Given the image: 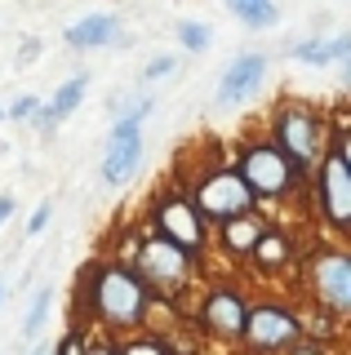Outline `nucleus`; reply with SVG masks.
<instances>
[{
	"label": "nucleus",
	"instance_id": "obj_1",
	"mask_svg": "<svg viewBox=\"0 0 351 355\" xmlns=\"http://www.w3.org/2000/svg\"><path fill=\"white\" fill-rule=\"evenodd\" d=\"M85 311L94 324L112 329V333H129L142 329L151 306V288L138 280V271L129 262H94L85 271Z\"/></svg>",
	"mask_w": 351,
	"mask_h": 355
},
{
	"label": "nucleus",
	"instance_id": "obj_2",
	"mask_svg": "<svg viewBox=\"0 0 351 355\" xmlns=\"http://www.w3.org/2000/svg\"><path fill=\"white\" fill-rule=\"evenodd\" d=\"M191 205L200 209L205 222H218V227H227V222L254 214V191L245 187V178H240L236 169H214V173H205L200 182H196Z\"/></svg>",
	"mask_w": 351,
	"mask_h": 355
},
{
	"label": "nucleus",
	"instance_id": "obj_3",
	"mask_svg": "<svg viewBox=\"0 0 351 355\" xmlns=\"http://www.w3.org/2000/svg\"><path fill=\"white\" fill-rule=\"evenodd\" d=\"M151 231H156L160 240H169L173 249H182L187 258L205 249V236H209V222L200 218V209L191 205V196L182 191H169L156 200V209H151Z\"/></svg>",
	"mask_w": 351,
	"mask_h": 355
},
{
	"label": "nucleus",
	"instance_id": "obj_4",
	"mask_svg": "<svg viewBox=\"0 0 351 355\" xmlns=\"http://www.w3.org/2000/svg\"><path fill=\"white\" fill-rule=\"evenodd\" d=\"M147 116H151V98H138V107L125 120H116L112 133H107V155H103V169H98L107 187L129 182L142 164V120Z\"/></svg>",
	"mask_w": 351,
	"mask_h": 355
},
{
	"label": "nucleus",
	"instance_id": "obj_5",
	"mask_svg": "<svg viewBox=\"0 0 351 355\" xmlns=\"http://www.w3.org/2000/svg\"><path fill=\"white\" fill-rule=\"evenodd\" d=\"M138 271V280L151 288V293H173V288H182L187 284V271H191V258L182 249H173L169 240H160L156 231L151 236H142L134 244V262H129Z\"/></svg>",
	"mask_w": 351,
	"mask_h": 355
},
{
	"label": "nucleus",
	"instance_id": "obj_6",
	"mask_svg": "<svg viewBox=\"0 0 351 355\" xmlns=\"http://www.w3.org/2000/svg\"><path fill=\"white\" fill-rule=\"evenodd\" d=\"M236 173L245 178V187L254 196H284L298 182V164H293L276 142H249V147L240 151Z\"/></svg>",
	"mask_w": 351,
	"mask_h": 355
},
{
	"label": "nucleus",
	"instance_id": "obj_7",
	"mask_svg": "<svg viewBox=\"0 0 351 355\" xmlns=\"http://www.w3.org/2000/svg\"><path fill=\"white\" fill-rule=\"evenodd\" d=\"M325 125H320V116L316 111H307V107H284L280 116H276V147L289 155L293 164H311L316 155L325 151Z\"/></svg>",
	"mask_w": 351,
	"mask_h": 355
},
{
	"label": "nucleus",
	"instance_id": "obj_8",
	"mask_svg": "<svg viewBox=\"0 0 351 355\" xmlns=\"http://www.w3.org/2000/svg\"><path fill=\"white\" fill-rule=\"evenodd\" d=\"M320 209L338 231H351V169L338 160V151H329L320 164Z\"/></svg>",
	"mask_w": 351,
	"mask_h": 355
},
{
	"label": "nucleus",
	"instance_id": "obj_9",
	"mask_svg": "<svg viewBox=\"0 0 351 355\" xmlns=\"http://www.w3.org/2000/svg\"><path fill=\"white\" fill-rule=\"evenodd\" d=\"M298 338V320L289 315L284 306H254L245 324V342L254 351H280Z\"/></svg>",
	"mask_w": 351,
	"mask_h": 355
},
{
	"label": "nucleus",
	"instance_id": "obj_10",
	"mask_svg": "<svg viewBox=\"0 0 351 355\" xmlns=\"http://www.w3.org/2000/svg\"><path fill=\"white\" fill-rule=\"evenodd\" d=\"M311 275H316V293L325 297V306H334L338 315H351V258L347 253H320Z\"/></svg>",
	"mask_w": 351,
	"mask_h": 355
},
{
	"label": "nucleus",
	"instance_id": "obj_11",
	"mask_svg": "<svg viewBox=\"0 0 351 355\" xmlns=\"http://www.w3.org/2000/svg\"><path fill=\"white\" fill-rule=\"evenodd\" d=\"M200 320L205 329H214L218 338H245V324H249V306L245 297L232 293V288H214L200 306Z\"/></svg>",
	"mask_w": 351,
	"mask_h": 355
},
{
	"label": "nucleus",
	"instance_id": "obj_12",
	"mask_svg": "<svg viewBox=\"0 0 351 355\" xmlns=\"http://www.w3.org/2000/svg\"><path fill=\"white\" fill-rule=\"evenodd\" d=\"M262 76H267V53H240V58L227 67L223 85H218V103L223 107L245 103V98L262 85Z\"/></svg>",
	"mask_w": 351,
	"mask_h": 355
},
{
	"label": "nucleus",
	"instance_id": "obj_13",
	"mask_svg": "<svg viewBox=\"0 0 351 355\" xmlns=\"http://www.w3.org/2000/svg\"><path fill=\"white\" fill-rule=\"evenodd\" d=\"M62 40L71 44V49H107V44H116L120 40V22L112 14H89V18H80V22H71L67 31H62Z\"/></svg>",
	"mask_w": 351,
	"mask_h": 355
},
{
	"label": "nucleus",
	"instance_id": "obj_14",
	"mask_svg": "<svg viewBox=\"0 0 351 355\" xmlns=\"http://www.w3.org/2000/svg\"><path fill=\"white\" fill-rule=\"evenodd\" d=\"M85 89H89V71H76L71 80H62L58 89H53V98H49V111L58 116V125L67 116H76V107L85 103Z\"/></svg>",
	"mask_w": 351,
	"mask_h": 355
},
{
	"label": "nucleus",
	"instance_id": "obj_15",
	"mask_svg": "<svg viewBox=\"0 0 351 355\" xmlns=\"http://www.w3.org/2000/svg\"><path fill=\"white\" fill-rule=\"evenodd\" d=\"M223 240H227V249H236V253H254L258 240H262V222L254 214L236 218V222H227V227H223Z\"/></svg>",
	"mask_w": 351,
	"mask_h": 355
},
{
	"label": "nucleus",
	"instance_id": "obj_16",
	"mask_svg": "<svg viewBox=\"0 0 351 355\" xmlns=\"http://www.w3.org/2000/svg\"><path fill=\"white\" fill-rule=\"evenodd\" d=\"M49 302H53L49 284L31 293V302H27V315H23V329H18V333H23V342H27V347H36L40 329H45V320H49Z\"/></svg>",
	"mask_w": 351,
	"mask_h": 355
},
{
	"label": "nucleus",
	"instance_id": "obj_17",
	"mask_svg": "<svg viewBox=\"0 0 351 355\" xmlns=\"http://www.w3.org/2000/svg\"><path fill=\"white\" fill-rule=\"evenodd\" d=\"M293 58L298 62H311V67H329V62H338V53H334V40H302V44H293Z\"/></svg>",
	"mask_w": 351,
	"mask_h": 355
},
{
	"label": "nucleus",
	"instance_id": "obj_18",
	"mask_svg": "<svg viewBox=\"0 0 351 355\" xmlns=\"http://www.w3.org/2000/svg\"><path fill=\"white\" fill-rule=\"evenodd\" d=\"M232 14H236L240 22H249V27H271V22L280 18V9H276V5H258V0H236Z\"/></svg>",
	"mask_w": 351,
	"mask_h": 355
},
{
	"label": "nucleus",
	"instance_id": "obj_19",
	"mask_svg": "<svg viewBox=\"0 0 351 355\" xmlns=\"http://www.w3.org/2000/svg\"><path fill=\"white\" fill-rule=\"evenodd\" d=\"M254 258H258V266H280L284 258H289V240H284V236H271V231H262Z\"/></svg>",
	"mask_w": 351,
	"mask_h": 355
},
{
	"label": "nucleus",
	"instance_id": "obj_20",
	"mask_svg": "<svg viewBox=\"0 0 351 355\" xmlns=\"http://www.w3.org/2000/svg\"><path fill=\"white\" fill-rule=\"evenodd\" d=\"M120 355H173V351L160 338H151V333H134L129 342H120Z\"/></svg>",
	"mask_w": 351,
	"mask_h": 355
},
{
	"label": "nucleus",
	"instance_id": "obj_21",
	"mask_svg": "<svg viewBox=\"0 0 351 355\" xmlns=\"http://www.w3.org/2000/svg\"><path fill=\"white\" fill-rule=\"evenodd\" d=\"M40 107H45V98H36V94H23V98H14V103H9V120H18V125H31Z\"/></svg>",
	"mask_w": 351,
	"mask_h": 355
},
{
	"label": "nucleus",
	"instance_id": "obj_22",
	"mask_svg": "<svg viewBox=\"0 0 351 355\" xmlns=\"http://www.w3.org/2000/svg\"><path fill=\"white\" fill-rule=\"evenodd\" d=\"M178 40H182V44H187V49H191V53H200V49H205V44H209V31H205V27H200V22H182V27H178Z\"/></svg>",
	"mask_w": 351,
	"mask_h": 355
},
{
	"label": "nucleus",
	"instance_id": "obj_23",
	"mask_svg": "<svg viewBox=\"0 0 351 355\" xmlns=\"http://www.w3.org/2000/svg\"><path fill=\"white\" fill-rule=\"evenodd\" d=\"M85 347H89V338H85L80 329H67V338L53 347V355H85Z\"/></svg>",
	"mask_w": 351,
	"mask_h": 355
},
{
	"label": "nucleus",
	"instance_id": "obj_24",
	"mask_svg": "<svg viewBox=\"0 0 351 355\" xmlns=\"http://www.w3.org/2000/svg\"><path fill=\"white\" fill-rule=\"evenodd\" d=\"M31 129H36V133H45V138H53V133H58V116L49 111V103L36 111V120H31Z\"/></svg>",
	"mask_w": 351,
	"mask_h": 355
},
{
	"label": "nucleus",
	"instance_id": "obj_25",
	"mask_svg": "<svg viewBox=\"0 0 351 355\" xmlns=\"http://www.w3.org/2000/svg\"><path fill=\"white\" fill-rule=\"evenodd\" d=\"M49 222H53V205L45 200V205H40L36 214H31V222H27V236H40V231L49 227Z\"/></svg>",
	"mask_w": 351,
	"mask_h": 355
},
{
	"label": "nucleus",
	"instance_id": "obj_26",
	"mask_svg": "<svg viewBox=\"0 0 351 355\" xmlns=\"http://www.w3.org/2000/svg\"><path fill=\"white\" fill-rule=\"evenodd\" d=\"M173 67H178L173 58H151V62H147V71H142V76H147V80H160V76H169Z\"/></svg>",
	"mask_w": 351,
	"mask_h": 355
},
{
	"label": "nucleus",
	"instance_id": "obj_27",
	"mask_svg": "<svg viewBox=\"0 0 351 355\" xmlns=\"http://www.w3.org/2000/svg\"><path fill=\"white\" fill-rule=\"evenodd\" d=\"M14 209H18V200L9 196V191H0V227H5V222L14 218Z\"/></svg>",
	"mask_w": 351,
	"mask_h": 355
},
{
	"label": "nucleus",
	"instance_id": "obj_28",
	"mask_svg": "<svg viewBox=\"0 0 351 355\" xmlns=\"http://www.w3.org/2000/svg\"><path fill=\"white\" fill-rule=\"evenodd\" d=\"M85 355H120V342H89Z\"/></svg>",
	"mask_w": 351,
	"mask_h": 355
},
{
	"label": "nucleus",
	"instance_id": "obj_29",
	"mask_svg": "<svg viewBox=\"0 0 351 355\" xmlns=\"http://www.w3.org/2000/svg\"><path fill=\"white\" fill-rule=\"evenodd\" d=\"M334 151H338V160H343L347 169H351V133H343V138H338V147H334Z\"/></svg>",
	"mask_w": 351,
	"mask_h": 355
},
{
	"label": "nucleus",
	"instance_id": "obj_30",
	"mask_svg": "<svg viewBox=\"0 0 351 355\" xmlns=\"http://www.w3.org/2000/svg\"><path fill=\"white\" fill-rule=\"evenodd\" d=\"M36 53H40V44H36V40H27L23 49H18V62H31V58H36Z\"/></svg>",
	"mask_w": 351,
	"mask_h": 355
},
{
	"label": "nucleus",
	"instance_id": "obj_31",
	"mask_svg": "<svg viewBox=\"0 0 351 355\" xmlns=\"http://www.w3.org/2000/svg\"><path fill=\"white\" fill-rule=\"evenodd\" d=\"M27 355H49V347H45V342H36V347H27Z\"/></svg>",
	"mask_w": 351,
	"mask_h": 355
},
{
	"label": "nucleus",
	"instance_id": "obj_32",
	"mask_svg": "<svg viewBox=\"0 0 351 355\" xmlns=\"http://www.w3.org/2000/svg\"><path fill=\"white\" fill-rule=\"evenodd\" d=\"M289 355H320V351H316V347H293Z\"/></svg>",
	"mask_w": 351,
	"mask_h": 355
},
{
	"label": "nucleus",
	"instance_id": "obj_33",
	"mask_svg": "<svg viewBox=\"0 0 351 355\" xmlns=\"http://www.w3.org/2000/svg\"><path fill=\"white\" fill-rule=\"evenodd\" d=\"M5 120H9V107H5V103H0V125H5Z\"/></svg>",
	"mask_w": 351,
	"mask_h": 355
},
{
	"label": "nucleus",
	"instance_id": "obj_34",
	"mask_svg": "<svg viewBox=\"0 0 351 355\" xmlns=\"http://www.w3.org/2000/svg\"><path fill=\"white\" fill-rule=\"evenodd\" d=\"M343 80H347V85H351V62H347V67H343Z\"/></svg>",
	"mask_w": 351,
	"mask_h": 355
},
{
	"label": "nucleus",
	"instance_id": "obj_35",
	"mask_svg": "<svg viewBox=\"0 0 351 355\" xmlns=\"http://www.w3.org/2000/svg\"><path fill=\"white\" fill-rule=\"evenodd\" d=\"M0 302H5V280H0Z\"/></svg>",
	"mask_w": 351,
	"mask_h": 355
}]
</instances>
